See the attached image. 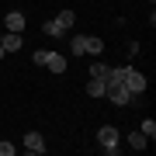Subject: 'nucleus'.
Wrapping results in <instances>:
<instances>
[{
	"instance_id": "1",
	"label": "nucleus",
	"mask_w": 156,
	"mask_h": 156,
	"mask_svg": "<svg viewBox=\"0 0 156 156\" xmlns=\"http://www.w3.org/2000/svg\"><path fill=\"white\" fill-rule=\"evenodd\" d=\"M97 146L108 156H118V149H122V132H118L115 125H101L97 128Z\"/></svg>"
},
{
	"instance_id": "2",
	"label": "nucleus",
	"mask_w": 156,
	"mask_h": 156,
	"mask_svg": "<svg viewBox=\"0 0 156 156\" xmlns=\"http://www.w3.org/2000/svg\"><path fill=\"white\" fill-rule=\"evenodd\" d=\"M104 97L111 101V104H118V108H128V104H139V101H142V97H135L125 83H111V87L104 90Z\"/></svg>"
},
{
	"instance_id": "3",
	"label": "nucleus",
	"mask_w": 156,
	"mask_h": 156,
	"mask_svg": "<svg viewBox=\"0 0 156 156\" xmlns=\"http://www.w3.org/2000/svg\"><path fill=\"white\" fill-rule=\"evenodd\" d=\"M122 83H125L128 90H132L135 97H142L146 90H149V80H146V76H142V73L135 69V66H125V76H122Z\"/></svg>"
},
{
	"instance_id": "4",
	"label": "nucleus",
	"mask_w": 156,
	"mask_h": 156,
	"mask_svg": "<svg viewBox=\"0 0 156 156\" xmlns=\"http://www.w3.org/2000/svg\"><path fill=\"white\" fill-rule=\"evenodd\" d=\"M24 45V35L21 31H4V42H0V49L7 52V56H11V52H17Z\"/></svg>"
},
{
	"instance_id": "5",
	"label": "nucleus",
	"mask_w": 156,
	"mask_h": 156,
	"mask_svg": "<svg viewBox=\"0 0 156 156\" xmlns=\"http://www.w3.org/2000/svg\"><path fill=\"white\" fill-rule=\"evenodd\" d=\"M24 24H28V17H24L21 11H7V17H4L7 31H24Z\"/></svg>"
},
{
	"instance_id": "6",
	"label": "nucleus",
	"mask_w": 156,
	"mask_h": 156,
	"mask_svg": "<svg viewBox=\"0 0 156 156\" xmlns=\"http://www.w3.org/2000/svg\"><path fill=\"white\" fill-rule=\"evenodd\" d=\"M24 149L35 153V156H42V153H45V139H42V132H28V135H24Z\"/></svg>"
},
{
	"instance_id": "7",
	"label": "nucleus",
	"mask_w": 156,
	"mask_h": 156,
	"mask_svg": "<svg viewBox=\"0 0 156 156\" xmlns=\"http://www.w3.org/2000/svg\"><path fill=\"white\" fill-rule=\"evenodd\" d=\"M125 142H128V149H135V153L149 149V139H146L142 132H128V135H125Z\"/></svg>"
},
{
	"instance_id": "8",
	"label": "nucleus",
	"mask_w": 156,
	"mask_h": 156,
	"mask_svg": "<svg viewBox=\"0 0 156 156\" xmlns=\"http://www.w3.org/2000/svg\"><path fill=\"white\" fill-rule=\"evenodd\" d=\"M45 66H49L52 73H66V56H62V52H49V59H45Z\"/></svg>"
},
{
	"instance_id": "9",
	"label": "nucleus",
	"mask_w": 156,
	"mask_h": 156,
	"mask_svg": "<svg viewBox=\"0 0 156 156\" xmlns=\"http://www.w3.org/2000/svg\"><path fill=\"white\" fill-rule=\"evenodd\" d=\"M69 52L73 56H87V35H69Z\"/></svg>"
},
{
	"instance_id": "10",
	"label": "nucleus",
	"mask_w": 156,
	"mask_h": 156,
	"mask_svg": "<svg viewBox=\"0 0 156 156\" xmlns=\"http://www.w3.org/2000/svg\"><path fill=\"white\" fill-rule=\"evenodd\" d=\"M42 35H49V38H66V28H62L56 17H52V21H45V24H42Z\"/></svg>"
},
{
	"instance_id": "11",
	"label": "nucleus",
	"mask_w": 156,
	"mask_h": 156,
	"mask_svg": "<svg viewBox=\"0 0 156 156\" xmlns=\"http://www.w3.org/2000/svg\"><path fill=\"white\" fill-rule=\"evenodd\" d=\"M104 90H108V83L101 76H90V83H87V94L90 97H104Z\"/></svg>"
},
{
	"instance_id": "12",
	"label": "nucleus",
	"mask_w": 156,
	"mask_h": 156,
	"mask_svg": "<svg viewBox=\"0 0 156 156\" xmlns=\"http://www.w3.org/2000/svg\"><path fill=\"white\" fill-rule=\"evenodd\" d=\"M101 52H104V42H101L97 35H87V56L94 59V56H101Z\"/></svg>"
},
{
	"instance_id": "13",
	"label": "nucleus",
	"mask_w": 156,
	"mask_h": 156,
	"mask_svg": "<svg viewBox=\"0 0 156 156\" xmlns=\"http://www.w3.org/2000/svg\"><path fill=\"white\" fill-rule=\"evenodd\" d=\"M56 21H59V24H62V28H66V31H69V28H73V24H76V14H73V11H59V14H56Z\"/></svg>"
},
{
	"instance_id": "14",
	"label": "nucleus",
	"mask_w": 156,
	"mask_h": 156,
	"mask_svg": "<svg viewBox=\"0 0 156 156\" xmlns=\"http://www.w3.org/2000/svg\"><path fill=\"white\" fill-rule=\"evenodd\" d=\"M139 132L153 142V139H156V122H153V118H142V128H139Z\"/></svg>"
},
{
	"instance_id": "15",
	"label": "nucleus",
	"mask_w": 156,
	"mask_h": 156,
	"mask_svg": "<svg viewBox=\"0 0 156 156\" xmlns=\"http://www.w3.org/2000/svg\"><path fill=\"white\" fill-rule=\"evenodd\" d=\"M104 73H108V66H104V62L90 59V76H101V80H104Z\"/></svg>"
},
{
	"instance_id": "16",
	"label": "nucleus",
	"mask_w": 156,
	"mask_h": 156,
	"mask_svg": "<svg viewBox=\"0 0 156 156\" xmlns=\"http://www.w3.org/2000/svg\"><path fill=\"white\" fill-rule=\"evenodd\" d=\"M45 59H49V49H35L31 52V62H38V66H45Z\"/></svg>"
},
{
	"instance_id": "17",
	"label": "nucleus",
	"mask_w": 156,
	"mask_h": 156,
	"mask_svg": "<svg viewBox=\"0 0 156 156\" xmlns=\"http://www.w3.org/2000/svg\"><path fill=\"white\" fill-rule=\"evenodd\" d=\"M139 52H142V49H139V42H128V59H135Z\"/></svg>"
},
{
	"instance_id": "18",
	"label": "nucleus",
	"mask_w": 156,
	"mask_h": 156,
	"mask_svg": "<svg viewBox=\"0 0 156 156\" xmlns=\"http://www.w3.org/2000/svg\"><path fill=\"white\" fill-rule=\"evenodd\" d=\"M0 156H14V146L11 142H0Z\"/></svg>"
},
{
	"instance_id": "19",
	"label": "nucleus",
	"mask_w": 156,
	"mask_h": 156,
	"mask_svg": "<svg viewBox=\"0 0 156 156\" xmlns=\"http://www.w3.org/2000/svg\"><path fill=\"white\" fill-rule=\"evenodd\" d=\"M0 42H4V31H0Z\"/></svg>"
}]
</instances>
